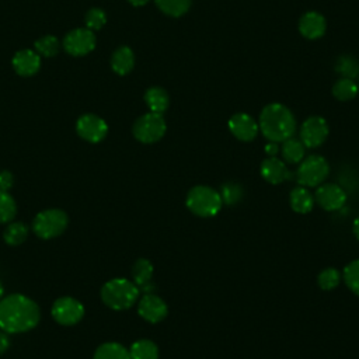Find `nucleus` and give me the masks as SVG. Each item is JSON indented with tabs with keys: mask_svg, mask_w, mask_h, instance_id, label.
<instances>
[{
	"mask_svg": "<svg viewBox=\"0 0 359 359\" xmlns=\"http://www.w3.org/2000/svg\"><path fill=\"white\" fill-rule=\"evenodd\" d=\"M41 320L39 306L25 294L13 293L0 300V330L7 334L27 332Z\"/></svg>",
	"mask_w": 359,
	"mask_h": 359,
	"instance_id": "nucleus-1",
	"label": "nucleus"
},
{
	"mask_svg": "<svg viewBox=\"0 0 359 359\" xmlns=\"http://www.w3.org/2000/svg\"><path fill=\"white\" fill-rule=\"evenodd\" d=\"M258 126L261 133L269 142L282 143L294 135L296 119L287 107L279 102H272L261 111Z\"/></svg>",
	"mask_w": 359,
	"mask_h": 359,
	"instance_id": "nucleus-2",
	"label": "nucleus"
},
{
	"mask_svg": "<svg viewBox=\"0 0 359 359\" xmlns=\"http://www.w3.org/2000/svg\"><path fill=\"white\" fill-rule=\"evenodd\" d=\"M139 287L126 278H114L101 287V300L112 310L122 311L130 309L139 299Z\"/></svg>",
	"mask_w": 359,
	"mask_h": 359,
	"instance_id": "nucleus-3",
	"label": "nucleus"
},
{
	"mask_svg": "<svg viewBox=\"0 0 359 359\" xmlns=\"http://www.w3.org/2000/svg\"><path fill=\"white\" fill-rule=\"evenodd\" d=\"M187 208L199 217H213L216 216L223 205L219 191L208 185L192 187L185 198Z\"/></svg>",
	"mask_w": 359,
	"mask_h": 359,
	"instance_id": "nucleus-4",
	"label": "nucleus"
},
{
	"mask_svg": "<svg viewBox=\"0 0 359 359\" xmlns=\"http://www.w3.org/2000/svg\"><path fill=\"white\" fill-rule=\"evenodd\" d=\"M69 224V216L62 209H45L36 213L32 220L34 233L42 240H50L60 236Z\"/></svg>",
	"mask_w": 359,
	"mask_h": 359,
	"instance_id": "nucleus-5",
	"label": "nucleus"
},
{
	"mask_svg": "<svg viewBox=\"0 0 359 359\" xmlns=\"http://www.w3.org/2000/svg\"><path fill=\"white\" fill-rule=\"evenodd\" d=\"M330 174L328 161L318 154L304 157L296 170V181L306 188H316L321 185Z\"/></svg>",
	"mask_w": 359,
	"mask_h": 359,
	"instance_id": "nucleus-6",
	"label": "nucleus"
},
{
	"mask_svg": "<svg viewBox=\"0 0 359 359\" xmlns=\"http://www.w3.org/2000/svg\"><path fill=\"white\" fill-rule=\"evenodd\" d=\"M167 125L161 114L147 112L137 118L133 123V136L140 143H156L158 142L165 133Z\"/></svg>",
	"mask_w": 359,
	"mask_h": 359,
	"instance_id": "nucleus-7",
	"label": "nucleus"
},
{
	"mask_svg": "<svg viewBox=\"0 0 359 359\" xmlns=\"http://www.w3.org/2000/svg\"><path fill=\"white\" fill-rule=\"evenodd\" d=\"M50 313L56 323L62 325H74L84 317V306L72 296H62L55 300Z\"/></svg>",
	"mask_w": 359,
	"mask_h": 359,
	"instance_id": "nucleus-8",
	"label": "nucleus"
},
{
	"mask_svg": "<svg viewBox=\"0 0 359 359\" xmlns=\"http://www.w3.org/2000/svg\"><path fill=\"white\" fill-rule=\"evenodd\" d=\"M328 132H330L328 123L324 118L310 116L302 123L299 130V135H300L299 139L306 147L316 149L325 142Z\"/></svg>",
	"mask_w": 359,
	"mask_h": 359,
	"instance_id": "nucleus-9",
	"label": "nucleus"
},
{
	"mask_svg": "<svg viewBox=\"0 0 359 359\" xmlns=\"http://www.w3.org/2000/svg\"><path fill=\"white\" fill-rule=\"evenodd\" d=\"M63 48L73 56H84L95 48V35L88 28L73 29L65 36Z\"/></svg>",
	"mask_w": 359,
	"mask_h": 359,
	"instance_id": "nucleus-10",
	"label": "nucleus"
},
{
	"mask_svg": "<svg viewBox=\"0 0 359 359\" xmlns=\"http://www.w3.org/2000/svg\"><path fill=\"white\" fill-rule=\"evenodd\" d=\"M79 136L90 143L101 142L108 133V125L105 121L94 114H86L79 118L76 123Z\"/></svg>",
	"mask_w": 359,
	"mask_h": 359,
	"instance_id": "nucleus-11",
	"label": "nucleus"
},
{
	"mask_svg": "<svg viewBox=\"0 0 359 359\" xmlns=\"http://www.w3.org/2000/svg\"><path fill=\"white\" fill-rule=\"evenodd\" d=\"M139 316L147 323L157 324L163 321L168 314L167 303L154 293H144L137 303Z\"/></svg>",
	"mask_w": 359,
	"mask_h": 359,
	"instance_id": "nucleus-12",
	"label": "nucleus"
},
{
	"mask_svg": "<svg viewBox=\"0 0 359 359\" xmlns=\"http://www.w3.org/2000/svg\"><path fill=\"white\" fill-rule=\"evenodd\" d=\"M314 201L324 210L334 212L341 209L346 202L345 191L337 184H321L317 187Z\"/></svg>",
	"mask_w": 359,
	"mask_h": 359,
	"instance_id": "nucleus-13",
	"label": "nucleus"
},
{
	"mask_svg": "<svg viewBox=\"0 0 359 359\" xmlns=\"http://www.w3.org/2000/svg\"><path fill=\"white\" fill-rule=\"evenodd\" d=\"M229 129L233 136L241 142H251L259 132L258 122L244 112H237L229 119Z\"/></svg>",
	"mask_w": 359,
	"mask_h": 359,
	"instance_id": "nucleus-14",
	"label": "nucleus"
},
{
	"mask_svg": "<svg viewBox=\"0 0 359 359\" xmlns=\"http://www.w3.org/2000/svg\"><path fill=\"white\" fill-rule=\"evenodd\" d=\"M261 175L262 178L272 184V185H278L282 184L283 181L290 178V171L286 167L283 160H279L276 156L275 157H268L261 163Z\"/></svg>",
	"mask_w": 359,
	"mask_h": 359,
	"instance_id": "nucleus-15",
	"label": "nucleus"
},
{
	"mask_svg": "<svg viewBox=\"0 0 359 359\" xmlns=\"http://www.w3.org/2000/svg\"><path fill=\"white\" fill-rule=\"evenodd\" d=\"M153 272H154L153 264L147 258H139L135 261L132 266V278H133V283L139 287L140 292L153 293L154 290V283L151 282Z\"/></svg>",
	"mask_w": 359,
	"mask_h": 359,
	"instance_id": "nucleus-16",
	"label": "nucleus"
},
{
	"mask_svg": "<svg viewBox=\"0 0 359 359\" xmlns=\"http://www.w3.org/2000/svg\"><path fill=\"white\" fill-rule=\"evenodd\" d=\"M325 18L317 11H307L299 21V31L307 39L321 38L325 32Z\"/></svg>",
	"mask_w": 359,
	"mask_h": 359,
	"instance_id": "nucleus-17",
	"label": "nucleus"
},
{
	"mask_svg": "<svg viewBox=\"0 0 359 359\" xmlns=\"http://www.w3.org/2000/svg\"><path fill=\"white\" fill-rule=\"evenodd\" d=\"M41 57L29 49H22L13 57V67L20 76H32L39 70Z\"/></svg>",
	"mask_w": 359,
	"mask_h": 359,
	"instance_id": "nucleus-18",
	"label": "nucleus"
},
{
	"mask_svg": "<svg viewBox=\"0 0 359 359\" xmlns=\"http://www.w3.org/2000/svg\"><path fill=\"white\" fill-rule=\"evenodd\" d=\"M289 203L296 213L306 215L311 212L316 201H314V195L309 191V188L297 185L289 194Z\"/></svg>",
	"mask_w": 359,
	"mask_h": 359,
	"instance_id": "nucleus-19",
	"label": "nucleus"
},
{
	"mask_svg": "<svg viewBox=\"0 0 359 359\" xmlns=\"http://www.w3.org/2000/svg\"><path fill=\"white\" fill-rule=\"evenodd\" d=\"M279 151L282 154L283 161H286L289 164H297L304 158L306 146L302 143L300 139H296L292 136L282 142Z\"/></svg>",
	"mask_w": 359,
	"mask_h": 359,
	"instance_id": "nucleus-20",
	"label": "nucleus"
},
{
	"mask_svg": "<svg viewBox=\"0 0 359 359\" xmlns=\"http://www.w3.org/2000/svg\"><path fill=\"white\" fill-rule=\"evenodd\" d=\"M133 65H135V56L130 48L121 46L114 52L111 59V66L115 73L121 76L128 74L133 69Z\"/></svg>",
	"mask_w": 359,
	"mask_h": 359,
	"instance_id": "nucleus-21",
	"label": "nucleus"
},
{
	"mask_svg": "<svg viewBox=\"0 0 359 359\" xmlns=\"http://www.w3.org/2000/svg\"><path fill=\"white\" fill-rule=\"evenodd\" d=\"M144 101L150 112H156V114H163L170 104L168 94L161 87H150L144 94Z\"/></svg>",
	"mask_w": 359,
	"mask_h": 359,
	"instance_id": "nucleus-22",
	"label": "nucleus"
},
{
	"mask_svg": "<svg viewBox=\"0 0 359 359\" xmlns=\"http://www.w3.org/2000/svg\"><path fill=\"white\" fill-rule=\"evenodd\" d=\"M93 359H130V355L119 342H104L95 349Z\"/></svg>",
	"mask_w": 359,
	"mask_h": 359,
	"instance_id": "nucleus-23",
	"label": "nucleus"
},
{
	"mask_svg": "<svg viewBox=\"0 0 359 359\" xmlns=\"http://www.w3.org/2000/svg\"><path fill=\"white\" fill-rule=\"evenodd\" d=\"M130 359H158V346L151 339H137L129 348Z\"/></svg>",
	"mask_w": 359,
	"mask_h": 359,
	"instance_id": "nucleus-24",
	"label": "nucleus"
},
{
	"mask_svg": "<svg viewBox=\"0 0 359 359\" xmlns=\"http://www.w3.org/2000/svg\"><path fill=\"white\" fill-rule=\"evenodd\" d=\"M28 237V227L22 222H10L3 231V238L8 245H20Z\"/></svg>",
	"mask_w": 359,
	"mask_h": 359,
	"instance_id": "nucleus-25",
	"label": "nucleus"
},
{
	"mask_svg": "<svg viewBox=\"0 0 359 359\" xmlns=\"http://www.w3.org/2000/svg\"><path fill=\"white\" fill-rule=\"evenodd\" d=\"M335 72L344 79H356L359 76V62L351 55H341L335 62Z\"/></svg>",
	"mask_w": 359,
	"mask_h": 359,
	"instance_id": "nucleus-26",
	"label": "nucleus"
},
{
	"mask_svg": "<svg viewBox=\"0 0 359 359\" xmlns=\"http://www.w3.org/2000/svg\"><path fill=\"white\" fill-rule=\"evenodd\" d=\"M359 93V87L358 84L351 80V79H344L341 77L332 87V94L337 100L339 101H349L352 98L356 97V94Z\"/></svg>",
	"mask_w": 359,
	"mask_h": 359,
	"instance_id": "nucleus-27",
	"label": "nucleus"
},
{
	"mask_svg": "<svg viewBox=\"0 0 359 359\" xmlns=\"http://www.w3.org/2000/svg\"><path fill=\"white\" fill-rule=\"evenodd\" d=\"M154 1L157 7L170 17H181L189 10L192 3V0H154Z\"/></svg>",
	"mask_w": 359,
	"mask_h": 359,
	"instance_id": "nucleus-28",
	"label": "nucleus"
},
{
	"mask_svg": "<svg viewBox=\"0 0 359 359\" xmlns=\"http://www.w3.org/2000/svg\"><path fill=\"white\" fill-rule=\"evenodd\" d=\"M342 273L337 268H325L317 276V283L323 290H334L339 286Z\"/></svg>",
	"mask_w": 359,
	"mask_h": 359,
	"instance_id": "nucleus-29",
	"label": "nucleus"
},
{
	"mask_svg": "<svg viewBox=\"0 0 359 359\" xmlns=\"http://www.w3.org/2000/svg\"><path fill=\"white\" fill-rule=\"evenodd\" d=\"M17 215V203L14 198L6 192L0 191V223H10Z\"/></svg>",
	"mask_w": 359,
	"mask_h": 359,
	"instance_id": "nucleus-30",
	"label": "nucleus"
},
{
	"mask_svg": "<svg viewBox=\"0 0 359 359\" xmlns=\"http://www.w3.org/2000/svg\"><path fill=\"white\" fill-rule=\"evenodd\" d=\"M342 279L348 289L359 296V258L351 261L342 272Z\"/></svg>",
	"mask_w": 359,
	"mask_h": 359,
	"instance_id": "nucleus-31",
	"label": "nucleus"
},
{
	"mask_svg": "<svg viewBox=\"0 0 359 359\" xmlns=\"http://www.w3.org/2000/svg\"><path fill=\"white\" fill-rule=\"evenodd\" d=\"M223 203L226 205H236L241 201L243 198V187L238 182L229 181L224 182L219 191Z\"/></svg>",
	"mask_w": 359,
	"mask_h": 359,
	"instance_id": "nucleus-32",
	"label": "nucleus"
},
{
	"mask_svg": "<svg viewBox=\"0 0 359 359\" xmlns=\"http://www.w3.org/2000/svg\"><path fill=\"white\" fill-rule=\"evenodd\" d=\"M35 49L46 56V57H50V56H55L59 50V41L52 36V35H46V36H42L39 38L36 42H35Z\"/></svg>",
	"mask_w": 359,
	"mask_h": 359,
	"instance_id": "nucleus-33",
	"label": "nucleus"
},
{
	"mask_svg": "<svg viewBox=\"0 0 359 359\" xmlns=\"http://www.w3.org/2000/svg\"><path fill=\"white\" fill-rule=\"evenodd\" d=\"M105 21V13L101 8H91L86 14V25L88 29H100Z\"/></svg>",
	"mask_w": 359,
	"mask_h": 359,
	"instance_id": "nucleus-34",
	"label": "nucleus"
},
{
	"mask_svg": "<svg viewBox=\"0 0 359 359\" xmlns=\"http://www.w3.org/2000/svg\"><path fill=\"white\" fill-rule=\"evenodd\" d=\"M13 184H14L13 174L7 170L0 171V191L8 192V189L13 187Z\"/></svg>",
	"mask_w": 359,
	"mask_h": 359,
	"instance_id": "nucleus-35",
	"label": "nucleus"
},
{
	"mask_svg": "<svg viewBox=\"0 0 359 359\" xmlns=\"http://www.w3.org/2000/svg\"><path fill=\"white\" fill-rule=\"evenodd\" d=\"M10 348V338L8 334L0 330V355H3Z\"/></svg>",
	"mask_w": 359,
	"mask_h": 359,
	"instance_id": "nucleus-36",
	"label": "nucleus"
},
{
	"mask_svg": "<svg viewBox=\"0 0 359 359\" xmlns=\"http://www.w3.org/2000/svg\"><path fill=\"white\" fill-rule=\"evenodd\" d=\"M279 146L276 142H268L265 144V153L268 154V157H275L279 153Z\"/></svg>",
	"mask_w": 359,
	"mask_h": 359,
	"instance_id": "nucleus-37",
	"label": "nucleus"
},
{
	"mask_svg": "<svg viewBox=\"0 0 359 359\" xmlns=\"http://www.w3.org/2000/svg\"><path fill=\"white\" fill-rule=\"evenodd\" d=\"M352 231H353V234H355V237L359 240V216L353 220V223H352Z\"/></svg>",
	"mask_w": 359,
	"mask_h": 359,
	"instance_id": "nucleus-38",
	"label": "nucleus"
},
{
	"mask_svg": "<svg viewBox=\"0 0 359 359\" xmlns=\"http://www.w3.org/2000/svg\"><path fill=\"white\" fill-rule=\"evenodd\" d=\"M147 1H149V0H129V3H130V4H133V6H136V7H139V6H144Z\"/></svg>",
	"mask_w": 359,
	"mask_h": 359,
	"instance_id": "nucleus-39",
	"label": "nucleus"
},
{
	"mask_svg": "<svg viewBox=\"0 0 359 359\" xmlns=\"http://www.w3.org/2000/svg\"><path fill=\"white\" fill-rule=\"evenodd\" d=\"M3 294H4V289H3V285H1V282H0V300H1Z\"/></svg>",
	"mask_w": 359,
	"mask_h": 359,
	"instance_id": "nucleus-40",
	"label": "nucleus"
},
{
	"mask_svg": "<svg viewBox=\"0 0 359 359\" xmlns=\"http://www.w3.org/2000/svg\"><path fill=\"white\" fill-rule=\"evenodd\" d=\"M358 87H359V86H358Z\"/></svg>",
	"mask_w": 359,
	"mask_h": 359,
	"instance_id": "nucleus-41",
	"label": "nucleus"
}]
</instances>
